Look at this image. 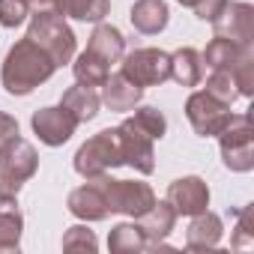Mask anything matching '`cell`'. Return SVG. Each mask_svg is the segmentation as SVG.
Masks as SVG:
<instances>
[{
  "instance_id": "6",
  "label": "cell",
  "mask_w": 254,
  "mask_h": 254,
  "mask_svg": "<svg viewBox=\"0 0 254 254\" xmlns=\"http://www.w3.org/2000/svg\"><path fill=\"white\" fill-rule=\"evenodd\" d=\"M102 186H105V200H108V212H120L129 218H141L153 203H156V191L147 183L138 180H111L102 174Z\"/></svg>"
},
{
  "instance_id": "9",
  "label": "cell",
  "mask_w": 254,
  "mask_h": 254,
  "mask_svg": "<svg viewBox=\"0 0 254 254\" xmlns=\"http://www.w3.org/2000/svg\"><path fill=\"white\" fill-rule=\"evenodd\" d=\"M230 105L218 102L215 96H209L206 90H197L189 96L186 102V117L191 123V129L200 138H218L224 132V126L230 123Z\"/></svg>"
},
{
  "instance_id": "7",
  "label": "cell",
  "mask_w": 254,
  "mask_h": 254,
  "mask_svg": "<svg viewBox=\"0 0 254 254\" xmlns=\"http://www.w3.org/2000/svg\"><path fill=\"white\" fill-rule=\"evenodd\" d=\"M120 72L138 87H159L171 78V54L162 48H135L132 54H123Z\"/></svg>"
},
{
  "instance_id": "28",
  "label": "cell",
  "mask_w": 254,
  "mask_h": 254,
  "mask_svg": "<svg viewBox=\"0 0 254 254\" xmlns=\"http://www.w3.org/2000/svg\"><path fill=\"white\" fill-rule=\"evenodd\" d=\"M203 90H206L209 96H215L218 102H224V105H233V102L239 99L230 69H212V75L206 78V87H203Z\"/></svg>"
},
{
  "instance_id": "22",
  "label": "cell",
  "mask_w": 254,
  "mask_h": 254,
  "mask_svg": "<svg viewBox=\"0 0 254 254\" xmlns=\"http://www.w3.org/2000/svg\"><path fill=\"white\" fill-rule=\"evenodd\" d=\"M108 248L114 254H141V251H147V236L138 227V221H123V224L111 227Z\"/></svg>"
},
{
  "instance_id": "5",
  "label": "cell",
  "mask_w": 254,
  "mask_h": 254,
  "mask_svg": "<svg viewBox=\"0 0 254 254\" xmlns=\"http://www.w3.org/2000/svg\"><path fill=\"white\" fill-rule=\"evenodd\" d=\"M120 165H123V156H120V144H117L114 129H105V132L93 135L75 153V171L84 180H96V177L108 174L111 168H120Z\"/></svg>"
},
{
  "instance_id": "30",
  "label": "cell",
  "mask_w": 254,
  "mask_h": 254,
  "mask_svg": "<svg viewBox=\"0 0 254 254\" xmlns=\"http://www.w3.org/2000/svg\"><path fill=\"white\" fill-rule=\"evenodd\" d=\"M96 248H99V242H96L93 230L84 224H75L63 233V251H96Z\"/></svg>"
},
{
  "instance_id": "3",
  "label": "cell",
  "mask_w": 254,
  "mask_h": 254,
  "mask_svg": "<svg viewBox=\"0 0 254 254\" xmlns=\"http://www.w3.org/2000/svg\"><path fill=\"white\" fill-rule=\"evenodd\" d=\"M36 171H39L36 147L30 141H24V138L9 141L3 150H0V194L18 197L24 183L36 177Z\"/></svg>"
},
{
  "instance_id": "27",
  "label": "cell",
  "mask_w": 254,
  "mask_h": 254,
  "mask_svg": "<svg viewBox=\"0 0 254 254\" xmlns=\"http://www.w3.org/2000/svg\"><path fill=\"white\" fill-rule=\"evenodd\" d=\"M230 75H233V84H236V93L239 96H254V48L251 45L233 63Z\"/></svg>"
},
{
  "instance_id": "14",
  "label": "cell",
  "mask_w": 254,
  "mask_h": 254,
  "mask_svg": "<svg viewBox=\"0 0 254 254\" xmlns=\"http://www.w3.org/2000/svg\"><path fill=\"white\" fill-rule=\"evenodd\" d=\"M138 227L147 236V248H156L159 242H165V236H171L174 224H177V209L168 200H156L141 218H135Z\"/></svg>"
},
{
  "instance_id": "31",
  "label": "cell",
  "mask_w": 254,
  "mask_h": 254,
  "mask_svg": "<svg viewBox=\"0 0 254 254\" xmlns=\"http://www.w3.org/2000/svg\"><path fill=\"white\" fill-rule=\"evenodd\" d=\"M251 221H254L251 206H245V209L236 212V227H233V236H230V245H233V248H251V245H254Z\"/></svg>"
},
{
  "instance_id": "17",
  "label": "cell",
  "mask_w": 254,
  "mask_h": 254,
  "mask_svg": "<svg viewBox=\"0 0 254 254\" xmlns=\"http://www.w3.org/2000/svg\"><path fill=\"white\" fill-rule=\"evenodd\" d=\"M129 18H132V27H135L138 33L156 36V33H162V30L168 27L171 12H168V3H165V0H135Z\"/></svg>"
},
{
  "instance_id": "1",
  "label": "cell",
  "mask_w": 254,
  "mask_h": 254,
  "mask_svg": "<svg viewBox=\"0 0 254 254\" xmlns=\"http://www.w3.org/2000/svg\"><path fill=\"white\" fill-rule=\"evenodd\" d=\"M54 72H57L54 60L30 36H24L9 48L3 69H0V81H3V90L9 96H27L39 84H45Z\"/></svg>"
},
{
  "instance_id": "13",
  "label": "cell",
  "mask_w": 254,
  "mask_h": 254,
  "mask_svg": "<svg viewBox=\"0 0 254 254\" xmlns=\"http://www.w3.org/2000/svg\"><path fill=\"white\" fill-rule=\"evenodd\" d=\"M69 212L81 221H102L108 218V200H105V186H102V177L96 180H87L84 186H78L75 191H69V200H66Z\"/></svg>"
},
{
  "instance_id": "21",
  "label": "cell",
  "mask_w": 254,
  "mask_h": 254,
  "mask_svg": "<svg viewBox=\"0 0 254 254\" xmlns=\"http://www.w3.org/2000/svg\"><path fill=\"white\" fill-rule=\"evenodd\" d=\"M99 105H102L99 93H96L93 87H84V84L69 87V90L63 93V99H60V108H66V111H69L78 123L93 120V117L99 114Z\"/></svg>"
},
{
  "instance_id": "2",
  "label": "cell",
  "mask_w": 254,
  "mask_h": 254,
  "mask_svg": "<svg viewBox=\"0 0 254 254\" xmlns=\"http://www.w3.org/2000/svg\"><path fill=\"white\" fill-rule=\"evenodd\" d=\"M27 36L54 60V66H66L72 63L75 57V48H78V39L72 33V27L66 24V18L60 12H30V27H27Z\"/></svg>"
},
{
  "instance_id": "10",
  "label": "cell",
  "mask_w": 254,
  "mask_h": 254,
  "mask_svg": "<svg viewBox=\"0 0 254 254\" xmlns=\"http://www.w3.org/2000/svg\"><path fill=\"white\" fill-rule=\"evenodd\" d=\"M30 126H33L36 138H39L45 147H63V144L75 135L78 120H75L66 108L54 105V108H39V111L33 114Z\"/></svg>"
},
{
  "instance_id": "25",
  "label": "cell",
  "mask_w": 254,
  "mask_h": 254,
  "mask_svg": "<svg viewBox=\"0 0 254 254\" xmlns=\"http://www.w3.org/2000/svg\"><path fill=\"white\" fill-rule=\"evenodd\" d=\"M108 12H111V0H63L60 6L63 18L69 15L75 21H90V24H99Z\"/></svg>"
},
{
  "instance_id": "20",
  "label": "cell",
  "mask_w": 254,
  "mask_h": 254,
  "mask_svg": "<svg viewBox=\"0 0 254 254\" xmlns=\"http://www.w3.org/2000/svg\"><path fill=\"white\" fill-rule=\"evenodd\" d=\"M87 48H90L93 54H99L102 60L117 63V60H123V54H126V39H123V33H120L114 24H102V21H99V24L93 27V33H90Z\"/></svg>"
},
{
  "instance_id": "33",
  "label": "cell",
  "mask_w": 254,
  "mask_h": 254,
  "mask_svg": "<svg viewBox=\"0 0 254 254\" xmlns=\"http://www.w3.org/2000/svg\"><path fill=\"white\" fill-rule=\"evenodd\" d=\"M15 138H18V120L12 114H6V111H0V150Z\"/></svg>"
},
{
  "instance_id": "32",
  "label": "cell",
  "mask_w": 254,
  "mask_h": 254,
  "mask_svg": "<svg viewBox=\"0 0 254 254\" xmlns=\"http://www.w3.org/2000/svg\"><path fill=\"white\" fill-rule=\"evenodd\" d=\"M224 3H227V0H197L191 9H194V15H197L200 21H209V24H212V21L218 18V12L224 9Z\"/></svg>"
},
{
  "instance_id": "24",
  "label": "cell",
  "mask_w": 254,
  "mask_h": 254,
  "mask_svg": "<svg viewBox=\"0 0 254 254\" xmlns=\"http://www.w3.org/2000/svg\"><path fill=\"white\" fill-rule=\"evenodd\" d=\"M245 48H248V45H236V42H230V39L215 36V39L206 45V51H203L200 57H203V66H209V69H233V63L242 57Z\"/></svg>"
},
{
  "instance_id": "15",
  "label": "cell",
  "mask_w": 254,
  "mask_h": 254,
  "mask_svg": "<svg viewBox=\"0 0 254 254\" xmlns=\"http://www.w3.org/2000/svg\"><path fill=\"white\" fill-rule=\"evenodd\" d=\"M224 236V224H221V215L203 209L197 215H191V224L186 230V248L191 251H206V248H215Z\"/></svg>"
},
{
  "instance_id": "19",
  "label": "cell",
  "mask_w": 254,
  "mask_h": 254,
  "mask_svg": "<svg viewBox=\"0 0 254 254\" xmlns=\"http://www.w3.org/2000/svg\"><path fill=\"white\" fill-rule=\"evenodd\" d=\"M203 57L197 48H180L171 54V78L180 84V87H200L203 84Z\"/></svg>"
},
{
  "instance_id": "35",
  "label": "cell",
  "mask_w": 254,
  "mask_h": 254,
  "mask_svg": "<svg viewBox=\"0 0 254 254\" xmlns=\"http://www.w3.org/2000/svg\"><path fill=\"white\" fill-rule=\"evenodd\" d=\"M177 3H180V6H194L197 0H177Z\"/></svg>"
},
{
  "instance_id": "29",
  "label": "cell",
  "mask_w": 254,
  "mask_h": 254,
  "mask_svg": "<svg viewBox=\"0 0 254 254\" xmlns=\"http://www.w3.org/2000/svg\"><path fill=\"white\" fill-rule=\"evenodd\" d=\"M30 15L27 0H0V27H21Z\"/></svg>"
},
{
  "instance_id": "18",
  "label": "cell",
  "mask_w": 254,
  "mask_h": 254,
  "mask_svg": "<svg viewBox=\"0 0 254 254\" xmlns=\"http://www.w3.org/2000/svg\"><path fill=\"white\" fill-rule=\"evenodd\" d=\"M24 215L12 194H0V251H18L21 248Z\"/></svg>"
},
{
  "instance_id": "8",
  "label": "cell",
  "mask_w": 254,
  "mask_h": 254,
  "mask_svg": "<svg viewBox=\"0 0 254 254\" xmlns=\"http://www.w3.org/2000/svg\"><path fill=\"white\" fill-rule=\"evenodd\" d=\"M117 144H120V156H123V165L135 168L138 174H153L156 171V153H153V138L141 129V126L126 117L117 129Z\"/></svg>"
},
{
  "instance_id": "26",
  "label": "cell",
  "mask_w": 254,
  "mask_h": 254,
  "mask_svg": "<svg viewBox=\"0 0 254 254\" xmlns=\"http://www.w3.org/2000/svg\"><path fill=\"white\" fill-rule=\"evenodd\" d=\"M135 114H132V120L141 126V129L153 138V141H162L165 138V132H168V120H165V114L159 111V108H153V105H135L132 108Z\"/></svg>"
},
{
  "instance_id": "34",
  "label": "cell",
  "mask_w": 254,
  "mask_h": 254,
  "mask_svg": "<svg viewBox=\"0 0 254 254\" xmlns=\"http://www.w3.org/2000/svg\"><path fill=\"white\" fill-rule=\"evenodd\" d=\"M27 3H30V12H36V9L42 6V0H27Z\"/></svg>"
},
{
  "instance_id": "4",
  "label": "cell",
  "mask_w": 254,
  "mask_h": 254,
  "mask_svg": "<svg viewBox=\"0 0 254 254\" xmlns=\"http://www.w3.org/2000/svg\"><path fill=\"white\" fill-rule=\"evenodd\" d=\"M218 147L224 168L236 174H248L254 168V126L248 114H230V123L218 135Z\"/></svg>"
},
{
  "instance_id": "23",
  "label": "cell",
  "mask_w": 254,
  "mask_h": 254,
  "mask_svg": "<svg viewBox=\"0 0 254 254\" xmlns=\"http://www.w3.org/2000/svg\"><path fill=\"white\" fill-rule=\"evenodd\" d=\"M72 72H75V81H78V84H84V87H102V84L108 81V75H111V63L102 60L99 54H93V51L87 48V51H81V54L75 57Z\"/></svg>"
},
{
  "instance_id": "16",
  "label": "cell",
  "mask_w": 254,
  "mask_h": 254,
  "mask_svg": "<svg viewBox=\"0 0 254 254\" xmlns=\"http://www.w3.org/2000/svg\"><path fill=\"white\" fill-rule=\"evenodd\" d=\"M144 96V87H138L135 81H129L123 72L108 75V81L102 84V105H108L111 111H132Z\"/></svg>"
},
{
  "instance_id": "11",
  "label": "cell",
  "mask_w": 254,
  "mask_h": 254,
  "mask_svg": "<svg viewBox=\"0 0 254 254\" xmlns=\"http://www.w3.org/2000/svg\"><path fill=\"white\" fill-rule=\"evenodd\" d=\"M215 36L230 39L236 45H251L254 39V6L251 3H224V9L218 12V18L212 21Z\"/></svg>"
},
{
  "instance_id": "12",
  "label": "cell",
  "mask_w": 254,
  "mask_h": 254,
  "mask_svg": "<svg viewBox=\"0 0 254 254\" xmlns=\"http://www.w3.org/2000/svg\"><path fill=\"white\" fill-rule=\"evenodd\" d=\"M177 215H197L203 209H209V186L200 177H180L168 186V197H165Z\"/></svg>"
}]
</instances>
